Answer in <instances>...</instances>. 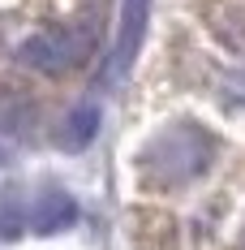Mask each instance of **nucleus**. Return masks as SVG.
<instances>
[{"label":"nucleus","instance_id":"1","mask_svg":"<svg viewBox=\"0 0 245 250\" xmlns=\"http://www.w3.org/2000/svg\"><path fill=\"white\" fill-rule=\"evenodd\" d=\"M215 160V138L202 129V125H168L164 134H155L147 147H142V173L155 186H185L211 168Z\"/></svg>","mask_w":245,"mask_h":250},{"label":"nucleus","instance_id":"2","mask_svg":"<svg viewBox=\"0 0 245 250\" xmlns=\"http://www.w3.org/2000/svg\"><path fill=\"white\" fill-rule=\"evenodd\" d=\"M86 56H91L86 30H39V35L22 39V48H18V61L39 74H69Z\"/></svg>","mask_w":245,"mask_h":250},{"label":"nucleus","instance_id":"3","mask_svg":"<svg viewBox=\"0 0 245 250\" xmlns=\"http://www.w3.org/2000/svg\"><path fill=\"white\" fill-rule=\"evenodd\" d=\"M147 18H151V0H121V30H116V48L108 61V82H121L125 69L133 65V56L142 48V35H147Z\"/></svg>","mask_w":245,"mask_h":250},{"label":"nucleus","instance_id":"4","mask_svg":"<svg viewBox=\"0 0 245 250\" xmlns=\"http://www.w3.org/2000/svg\"><path fill=\"white\" fill-rule=\"evenodd\" d=\"M74 220H77V203L65 190H43L30 203V233H39V237H52V233L69 229Z\"/></svg>","mask_w":245,"mask_h":250},{"label":"nucleus","instance_id":"5","mask_svg":"<svg viewBox=\"0 0 245 250\" xmlns=\"http://www.w3.org/2000/svg\"><path fill=\"white\" fill-rule=\"evenodd\" d=\"M99 134V104H77L74 112L65 117V129H60V147L65 151H82L91 147Z\"/></svg>","mask_w":245,"mask_h":250},{"label":"nucleus","instance_id":"6","mask_svg":"<svg viewBox=\"0 0 245 250\" xmlns=\"http://www.w3.org/2000/svg\"><path fill=\"white\" fill-rule=\"evenodd\" d=\"M22 229H30V207L9 186V190H0V237L13 242V237H22Z\"/></svg>","mask_w":245,"mask_h":250}]
</instances>
